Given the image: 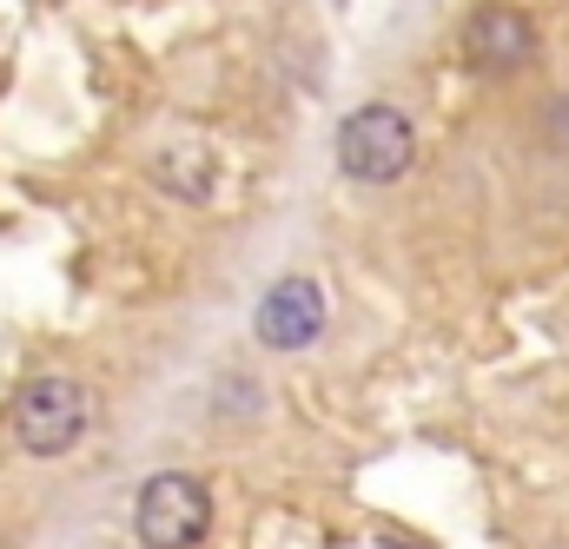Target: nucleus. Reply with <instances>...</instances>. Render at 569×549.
<instances>
[{"mask_svg": "<svg viewBox=\"0 0 569 549\" xmlns=\"http://www.w3.org/2000/svg\"><path fill=\"white\" fill-rule=\"evenodd\" d=\"M133 530L146 549H192L212 530V490L192 470H159L146 477L140 503H133Z\"/></svg>", "mask_w": 569, "mask_h": 549, "instance_id": "obj_2", "label": "nucleus"}, {"mask_svg": "<svg viewBox=\"0 0 569 549\" xmlns=\"http://www.w3.org/2000/svg\"><path fill=\"white\" fill-rule=\"evenodd\" d=\"M463 60L477 73H517L523 60H537V27L523 7H477L463 27Z\"/></svg>", "mask_w": 569, "mask_h": 549, "instance_id": "obj_5", "label": "nucleus"}, {"mask_svg": "<svg viewBox=\"0 0 569 549\" xmlns=\"http://www.w3.org/2000/svg\"><path fill=\"white\" fill-rule=\"evenodd\" d=\"M87 417H93V398L73 378H33L13 398V437L27 457H67L87 437Z\"/></svg>", "mask_w": 569, "mask_h": 549, "instance_id": "obj_3", "label": "nucleus"}, {"mask_svg": "<svg viewBox=\"0 0 569 549\" xmlns=\"http://www.w3.org/2000/svg\"><path fill=\"white\" fill-rule=\"evenodd\" d=\"M411 159H418V133H411V120L398 107L371 100V107L338 120V166L358 186H391V179L411 172Z\"/></svg>", "mask_w": 569, "mask_h": 549, "instance_id": "obj_1", "label": "nucleus"}, {"mask_svg": "<svg viewBox=\"0 0 569 549\" xmlns=\"http://www.w3.org/2000/svg\"><path fill=\"white\" fill-rule=\"evenodd\" d=\"M252 331H259L266 351H305V345L325 331V291H318L311 278H279V285L259 298Z\"/></svg>", "mask_w": 569, "mask_h": 549, "instance_id": "obj_4", "label": "nucleus"}]
</instances>
